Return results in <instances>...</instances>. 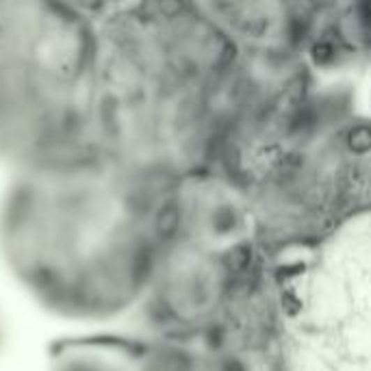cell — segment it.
Here are the masks:
<instances>
[{
	"mask_svg": "<svg viewBox=\"0 0 371 371\" xmlns=\"http://www.w3.org/2000/svg\"><path fill=\"white\" fill-rule=\"evenodd\" d=\"M181 226V206L179 202H165L159 213H156V220H154V230L159 234L161 239H172L176 232H179Z\"/></svg>",
	"mask_w": 371,
	"mask_h": 371,
	"instance_id": "obj_1",
	"label": "cell"
},
{
	"mask_svg": "<svg viewBox=\"0 0 371 371\" xmlns=\"http://www.w3.org/2000/svg\"><path fill=\"white\" fill-rule=\"evenodd\" d=\"M224 371H243V367L239 363H228Z\"/></svg>",
	"mask_w": 371,
	"mask_h": 371,
	"instance_id": "obj_6",
	"label": "cell"
},
{
	"mask_svg": "<svg viewBox=\"0 0 371 371\" xmlns=\"http://www.w3.org/2000/svg\"><path fill=\"white\" fill-rule=\"evenodd\" d=\"M250 259H252V252L248 245H234L230 252H228V257H226V265L232 273H241L248 265H250Z\"/></svg>",
	"mask_w": 371,
	"mask_h": 371,
	"instance_id": "obj_2",
	"label": "cell"
},
{
	"mask_svg": "<svg viewBox=\"0 0 371 371\" xmlns=\"http://www.w3.org/2000/svg\"><path fill=\"white\" fill-rule=\"evenodd\" d=\"M315 59L317 61H330L332 59V46L330 44H326V42H321V44H317L315 46Z\"/></svg>",
	"mask_w": 371,
	"mask_h": 371,
	"instance_id": "obj_5",
	"label": "cell"
},
{
	"mask_svg": "<svg viewBox=\"0 0 371 371\" xmlns=\"http://www.w3.org/2000/svg\"><path fill=\"white\" fill-rule=\"evenodd\" d=\"M215 224H218L222 230H226V228H230L234 224V215L228 209H222L218 215H215Z\"/></svg>",
	"mask_w": 371,
	"mask_h": 371,
	"instance_id": "obj_4",
	"label": "cell"
},
{
	"mask_svg": "<svg viewBox=\"0 0 371 371\" xmlns=\"http://www.w3.org/2000/svg\"><path fill=\"white\" fill-rule=\"evenodd\" d=\"M347 144L349 148L363 154L367 150H371V128L369 126H356L349 130V137H347Z\"/></svg>",
	"mask_w": 371,
	"mask_h": 371,
	"instance_id": "obj_3",
	"label": "cell"
}]
</instances>
